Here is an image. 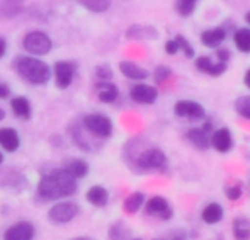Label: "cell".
I'll return each instance as SVG.
<instances>
[{
    "mask_svg": "<svg viewBox=\"0 0 250 240\" xmlns=\"http://www.w3.org/2000/svg\"><path fill=\"white\" fill-rule=\"evenodd\" d=\"M4 117H6V111L0 107V122H1V120H4Z\"/></svg>",
    "mask_w": 250,
    "mask_h": 240,
    "instance_id": "42",
    "label": "cell"
},
{
    "mask_svg": "<svg viewBox=\"0 0 250 240\" xmlns=\"http://www.w3.org/2000/svg\"><path fill=\"white\" fill-rule=\"evenodd\" d=\"M176 40H177V43H179V47H180L182 53H183L188 59H193L195 54H196V51H195V47L190 44V41H189L185 35H182V34L176 35Z\"/></svg>",
    "mask_w": 250,
    "mask_h": 240,
    "instance_id": "31",
    "label": "cell"
},
{
    "mask_svg": "<svg viewBox=\"0 0 250 240\" xmlns=\"http://www.w3.org/2000/svg\"><path fill=\"white\" fill-rule=\"evenodd\" d=\"M10 109L13 111V114L18 117V119H22V120H28L31 119V114H32V107H31V103L26 97L23 95H18V97H13L10 100Z\"/></svg>",
    "mask_w": 250,
    "mask_h": 240,
    "instance_id": "21",
    "label": "cell"
},
{
    "mask_svg": "<svg viewBox=\"0 0 250 240\" xmlns=\"http://www.w3.org/2000/svg\"><path fill=\"white\" fill-rule=\"evenodd\" d=\"M152 76H154V81L157 84H164L171 76V67H168L166 65H160V66L155 67Z\"/></svg>",
    "mask_w": 250,
    "mask_h": 240,
    "instance_id": "33",
    "label": "cell"
},
{
    "mask_svg": "<svg viewBox=\"0 0 250 240\" xmlns=\"http://www.w3.org/2000/svg\"><path fill=\"white\" fill-rule=\"evenodd\" d=\"M86 201L88 204H91L92 207H97V208H103L108 204V199H110V194L105 188L100 186V185H95V186H91L86 192Z\"/></svg>",
    "mask_w": 250,
    "mask_h": 240,
    "instance_id": "20",
    "label": "cell"
},
{
    "mask_svg": "<svg viewBox=\"0 0 250 240\" xmlns=\"http://www.w3.org/2000/svg\"><path fill=\"white\" fill-rule=\"evenodd\" d=\"M224 195L229 201H239L243 196V186L240 183H234V185H227L224 188Z\"/></svg>",
    "mask_w": 250,
    "mask_h": 240,
    "instance_id": "32",
    "label": "cell"
},
{
    "mask_svg": "<svg viewBox=\"0 0 250 240\" xmlns=\"http://www.w3.org/2000/svg\"><path fill=\"white\" fill-rule=\"evenodd\" d=\"M145 201H146L145 194L136 191V192L130 194V195L125 199V202H123V210H125L127 214H136V213L145 205Z\"/></svg>",
    "mask_w": 250,
    "mask_h": 240,
    "instance_id": "25",
    "label": "cell"
},
{
    "mask_svg": "<svg viewBox=\"0 0 250 240\" xmlns=\"http://www.w3.org/2000/svg\"><path fill=\"white\" fill-rule=\"evenodd\" d=\"M13 65L18 76L29 85H45L53 76V69L35 56H19Z\"/></svg>",
    "mask_w": 250,
    "mask_h": 240,
    "instance_id": "2",
    "label": "cell"
},
{
    "mask_svg": "<svg viewBox=\"0 0 250 240\" xmlns=\"http://www.w3.org/2000/svg\"><path fill=\"white\" fill-rule=\"evenodd\" d=\"M201 128H202L205 132H208L209 135L214 132V125H212V122H211V120H207V119H205V122H204V125H202Z\"/></svg>",
    "mask_w": 250,
    "mask_h": 240,
    "instance_id": "40",
    "label": "cell"
},
{
    "mask_svg": "<svg viewBox=\"0 0 250 240\" xmlns=\"http://www.w3.org/2000/svg\"><path fill=\"white\" fill-rule=\"evenodd\" d=\"M83 128L94 136L101 138V139H107L113 135V122L108 116L103 114V113H91L86 114L82 120Z\"/></svg>",
    "mask_w": 250,
    "mask_h": 240,
    "instance_id": "4",
    "label": "cell"
},
{
    "mask_svg": "<svg viewBox=\"0 0 250 240\" xmlns=\"http://www.w3.org/2000/svg\"><path fill=\"white\" fill-rule=\"evenodd\" d=\"M154 240H189V233L186 230H183V229H177V230L171 232L170 235H167L166 238Z\"/></svg>",
    "mask_w": 250,
    "mask_h": 240,
    "instance_id": "35",
    "label": "cell"
},
{
    "mask_svg": "<svg viewBox=\"0 0 250 240\" xmlns=\"http://www.w3.org/2000/svg\"><path fill=\"white\" fill-rule=\"evenodd\" d=\"M119 69H120V72H122V75L125 78L132 79V81H145L149 76V72L145 67H142L138 63L130 62V60L120 62Z\"/></svg>",
    "mask_w": 250,
    "mask_h": 240,
    "instance_id": "18",
    "label": "cell"
},
{
    "mask_svg": "<svg viewBox=\"0 0 250 240\" xmlns=\"http://www.w3.org/2000/svg\"><path fill=\"white\" fill-rule=\"evenodd\" d=\"M76 75V63L70 60H59L53 66L54 84L59 89H67Z\"/></svg>",
    "mask_w": 250,
    "mask_h": 240,
    "instance_id": "8",
    "label": "cell"
},
{
    "mask_svg": "<svg viewBox=\"0 0 250 240\" xmlns=\"http://www.w3.org/2000/svg\"><path fill=\"white\" fill-rule=\"evenodd\" d=\"M145 213L151 217H155L161 221H170L174 216V211L171 208V205L168 204V201L164 196L155 195L152 198H149L145 202Z\"/></svg>",
    "mask_w": 250,
    "mask_h": 240,
    "instance_id": "9",
    "label": "cell"
},
{
    "mask_svg": "<svg viewBox=\"0 0 250 240\" xmlns=\"http://www.w3.org/2000/svg\"><path fill=\"white\" fill-rule=\"evenodd\" d=\"M12 94L10 91V87L7 82H4L3 79H0V100H4V98H9Z\"/></svg>",
    "mask_w": 250,
    "mask_h": 240,
    "instance_id": "38",
    "label": "cell"
},
{
    "mask_svg": "<svg viewBox=\"0 0 250 240\" xmlns=\"http://www.w3.org/2000/svg\"><path fill=\"white\" fill-rule=\"evenodd\" d=\"M79 211L81 208L78 204L70 201H59L48 210L47 218L53 224H67L78 217Z\"/></svg>",
    "mask_w": 250,
    "mask_h": 240,
    "instance_id": "5",
    "label": "cell"
},
{
    "mask_svg": "<svg viewBox=\"0 0 250 240\" xmlns=\"http://www.w3.org/2000/svg\"><path fill=\"white\" fill-rule=\"evenodd\" d=\"M215 57L218 62L227 63L231 59V51L226 47H218V48H215Z\"/></svg>",
    "mask_w": 250,
    "mask_h": 240,
    "instance_id": "37",
    "label": "cell"
},
{
    "mask_svg": "<svg viewBox=\"0 0 250 240\" xmlns=\"http://www.w3.org/2000/svg\"><path fill=\"white\" fill-rule=\"evenodd\" d=\"M195 66L199 72L207 73L209 76H221L227 70V63L214 62L211 56H199L195 60Z\"/></svg>",
    "mask_w": 250,
    "mask_h": 240,
    "instance_id": "13",
    "label": "cell"
},
{
    "mask_svg": "<svg viewBox=\"0 0 250 240\" xmlns=\"http://www.w3.org/2000/svg\"><path fill=\"white\" fill-rule=\"evenodd\" d=\"M234 110L242 119L250 120V94L242 95L234 101Z\"/></svg>",
    "mask_w": 250,
    "mask_h": 240,
    "instance_id": "29",
    "label": "cell"
},
{
    "mask_svg": "<svg viewBox=\"0 0 250 240\" xmlns=\"http://www.w3.org/2000/svg\"><path fill=\"white\" fill-rule=\"evenodd\" d=\"M94 72H95V76H97L100 81H111V79H113V75H114L111 66L107 65V63H103V65L95 66Z\"/></svg>",
    "mask_w": 250,
    "mask_h": 240,
    "instance_id": "34",
    "label": "cell"
},
{
    "mask_svg": "<svg viewBox=\"0 0 250 240\" xmlns=\"http://www.w3.org/2000/svg\"><path fill=\"white\" fill-rule=\"evenodd\" d=\"M201 220L208 226H215L224 220V208L220 202H209L201 211Z\"/></svg>",
    "mask_w": 250,
    "mask_h": 240,
    "instance_id": "17",
    "label": "cell"
},
{
    "mask_svg": "<svg viewBox=\"0 0 250 240\" xmlns=\"http://www.w3.org/2000/svg\"><path fill=\"white\" fill-rule=\"evenodd\" d=\"M188 142L198 151H207L211 147V135L202 128H192L186 132Z\"/></svg>",
    "mask_w": 250,
    "mask_h": 240,
    "instance_id": "15",
    "label": "cell"
},
{
    "mask_svg": "<svg viewBox=\"0 0 250 240\" xmlns=\"http://www.w3.org/2000/svg\"><path fill=\"white\" fill-rule=\"evenodd\" d=\"M0 147L7 153H15L21 147V138L13 128H0Z\"/></svg>",
    "mask_w": 250,
    "mask_h": 240,
    "instance_id": "19",
    "label": "cell"
},
{
    "mask_svg": "<svg viewBox=\"0 0 250 240\" xmlns=\"http://www.w3.org/2000/svg\"><path fill=\"white\" fill-rule=\"evenodd\" d=\"M22 47L29 53V56H45L53 48V41L44 31H31L22 40Z\"/></svg>",
    "mask_w": 250,
    "mask_h": 240,
    "instance_id": "3",
    "label": "cell"
},
{
    "mask_svg": "<svg viewBox=\"0 0 250 240\" xmlns=\"http://www.w3.org/2000/svg\"><path fill=\"white\" fill-rule=\"evenodd\" d=\"M198 3L199 0H176V10L180 16L188 18L196 10Z\"/></svg>",
    "mask_w": 250,
    "mask_h": 240,
    "instance_id": "30",
    "label": "cell"
},
{
    "mask_svg": "<svg viewBox=\"0 0 250 240\" xmlns=\"http://www.w3.org/2000/svg\"><path fill=\"white\" fill-rule=\"evenodd\" d=\"M129 97L132 101L138 103V104H144V106H151L157 101L158 98V89L154 85L149 84H144V82H138L135 84L130 91H129Z\"/></svg>",
    "mask_w": 250,
    "mask_h": 240,
    "instance_id": "10",
    "label": "cell"
},
{
    "mask_svg": "<svg viewBox=\"0 0 250 240\" xmlns=\"http://www.w3.org/2000/svg\"><path fill=\"white\" fill-rule=\"evenodd\" d=\"M6 51H7V43H6L4 37H1V35H0V59H3V57H4Z\"/></svg>",
    "mask_w": 250,
    "mask_h": 240,
    "instance_id": "39",
    "label": "cell"
},
{
    "mask_svg": "<svg viewBox=\"0 0 250 240\" xmlns=\"http://www.w3.org/2000/svg\"><path fill=\"white\" fill-rule=\"evenodd\" d=\"M95 88L98 100L104 104H113L119 98V88L113 81H98Z\"/></svg>",
    "mask_w": 250,
    "mask_h": 240,
    "instance_id": "16",
    "label": "cell"
},
{
    "mask_svg": "<svg viewBox=\"0 0 250 240\" xmlns=\"http://www.w3.org/2000/svg\"><path fill=\"white\" fill-rule=\"evenodd\" d=\"M78 191V182L64 169H54L44 175L37 186V195L44 201H60Z\"/></svg>",
    "mask_w": 250,
    "mask_h": 240,
    "instance_id": "1",
    "label": "cell"
},
{
    "mask_svg": "<svg viewBox=\"0 0 250 240\" xmlns=\"http://www.w3.org/2000/svg\"><path fill=\"white\" fill-rule=\"evenodd\" d=\"M63 169L70 176H73L75 179H82V177H85L89 173V164L85 160H82V158H75V160L67 161Z\"/></svg>",
    "mask_w": 250,
    "mask_h": 240,
    "instance_id": "24",
    "label": "cell"
},
{
    "mask_svg": "<svg viewBox=\"0 0 250 240\" xmlns=\"http://www.w3.org/2000/svg\"><path fill=\"white\" fill-rule=\"evenodd\" d=\"M231 229L236 240H250V218L236 217L233 220Z\"/></svg>",
    "mask_w": 250,
    "mask_h": 240,
    "instance_id": "26",
    "label": "cell"
},
{
    "mask_svg": "<svg viewBox=\"0 0 250 240\" xmlns=\"http://www.w3.org/2000/svg\"><path fill=\"white\" fill-rule=\"evenodd\" d=\"M211 147L220 153L227 154L234 148V139L233 133L229 128H218L211 133Z\"/></svg>",
    "mask_w": 250,
    "mask_h": 240,
    "instance_id": "11",
    "label": "cell"
},
{
    "mask_svg": "<svg viewBox=\"0 0 250 240\" xmlns=\"http://www.w3.org/2000/svg\"><path fill=\"white\" fill-rule=\"evenodd\" d=\"M167 166V155L163 150L151 147L136 157V167L141 170H161Z\"/></svg>",
    "mask_w": 250,
    "mask_h": 240,
    "instance_id": "6",
    "label": "cell"
},
{
    "mask_svg": "<svg viewBox=\"0 0 250 240\" xmlns=\"http://www.w3.org/2000/svg\"><path fill=\"white\" fill-rule=\"evenodd\" d=\"M25 0H0V15L4 18H13L22 10Z\"/></svg>",
    "mask_w": 250,
    "mask_h": 240,
    "instance_id": "28",
    "label": "cell"
},
{
    "mask_svg": "<svg viewBox=\"0 0 250 240\" xmlns=\"http://www.w3.org/2000/svg\"><path fill=\"white\" fill-rule=\"evenodd\" d=\"M243 81H245V85H246V88H249L250 89V67L248 69V72L245 73V79H243Z\"/></svg>",
    "mask_w": 250,
    "mask_h": 240,
    "instance_id": "41",
    "label": "cell"
},
{
    "mask_svg": "<svg viewBox=\"0 0 250 240\" xmlns=\"http://www.w3.org/2000/svg\"><path fill=\"white\" fill-rule=\"evenodd\" d=\"M164 51H166L168 56H174V54H177V53L180 51V47H179L177 40H176V38H170V40H167V41H166V44H164Z\"/></svg>",
    "mask_w": 250,
    "mask_h": 240,
    "instance_id": "36",
    "label": "cell"
},
{
    "mask_svg": "<svg viewBox=\"0 0 250 240\" xmlns=\"http://www.w3.org/2000/svg\"><path fill=\"white\" fill-rule=\"evenodd\" d=\"M78 3L92 13H103L111 7L113 0H78Z\"/></svg>",
    "mask_w": 250,
    "mask_h": 240,
    "instance_id": "27",
    "label": "cell"
},
{
    "mask_svg": "<svg viewBox=\"0 0 250 240\" xmlns=\"http://www.w3.org/2000/svg\"><path fill=\"white\" fill-rule=\"evenodd\" d=\"M76 240H83V239H76Z\"/></svg>",
    "mask_w": 250,
    "mask_h": 240,
    "instance_id": "46",
    "label": "cell"
},
{
    "mask_svg": "<svg viewBox=\"0 0 250 240\" xmlns=\"http://www.w3.org/2000/svg\"><path fill=\"white\" fill-rule=\"evenodd\" d=\"M130 240H142L141 238H135V239H130Z\"/></svg>",
    "mask_w": 250,
    "mask_h": 240,
    "instance_id": "45",
    "label": "cell"
},
{
    "mask_svg": "<svg viewBox=\"0 0 250 240\" xmlns=\"http://www.w3.org/2000/svg\"><path fill=\"white\" fill-rule=\"evenodd\" d=\"M245 19H246V22H248V25L250 26V10L246 13V16H245Z\"/></svg>",
    "mask_w": 250,
    "mask_h": 240,
    "instance_id": "43",
    "label": "cell"
},
{
    "mask_svg": "<svg viewBox=\"0 0 250 240\" xmlns=\"http://www.w3.org/2000/svg\"><path fill=\"white\" fill-rule=\"evenodd\" d=\"M3 160H4V157H3V154H1V153H0V164H1V163H3Z\"/></svg>",
    "mask_w": 250,
    "mask_h": 240,
    "instance_id": "44",
    "label": "cell"
},
{
    "mask_svg": "<svg viewBox=\"0 0 250 240\" xmlns=\"http://www.w3.org/2000/svg\"><path fill=\"white\" fill-rule=\"evenodd\" d=\"M174 114L180 119H186L190 122H201L207 119L205 107L193 100H179L174 104Z\"/></svg>",
    "mask_w": 250,
    "mask_h": 240,
    "instance_id": "7",
    "label": "cell"
},
{
    "mask_svg": "<svg viewBox=\"0 0 250 240\" xmlns=\"http://www.w3.org/2000/svg\"><path fill=\"white\" fill-rule=\"evenodd\" d=\"M226 37L227 31L221 26H215L201 32V43L207 48H218L226 41Z\"/></svg>",
    "mask_w": 250,
    "mask_h": 240,
    "instance_id": "14",
    "label": "cell"
},
{
    "mask_svg": "<svg viewBox=\"0 0 250 240\" xmlns=\"http://www.w3.org/2000/svg\"><path fill=\"white\" fill-rule=\"evenodd\" d=\"M233 43L240 53H250V26L237 28L233 32Z\"/></svg>",
    "mask_w": 250,
    "mask_h": 240,
    "instance_id": "23",
    "label": "cell"
},
{
    "mask_svg": "<svg viewBox=\"0 0 250 240\" xmlns=\"http://www.w3.org/2000/svg\"><path fill=\"white\" fill-rule=\"evenodd\" d=\"M35 229L29 221H18L12 224L3 235V240H32Z\"/></svg>",
    "mask_w": 250,
    "mask_h": 240,
    "instance_id": "12",
    "label": "cell"
},
{
    "mask_svg": "<svg viewBox=\"0 0 250 240\" xmlns=\"http://www.w3.org/2000/svg\"><path fill=\"white\" fill-rule=\"evenodd\" d=\"M126 37L130 40H152L158 37V31L151 25L135 23L126 31Z\"/></svg>",
    "mask_w": 250,
    "mask_h": 240,
    "instance_id": "22",
    "label": "cell"
}]
</instances>
